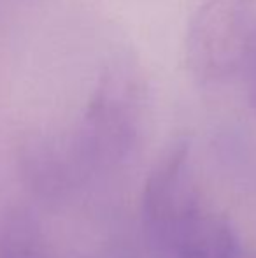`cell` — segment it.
<instances>
[{
    "label": "cell",
    "instance_id": "3957f363",
    "mask_svg": "<svg viewBox=\"0 0 256 258\" xmlns=\"http://www.w3.org/2000/svg\"><path fill=\"white\" fill-rule=\"evenodd\" d=\"M174 258H244L239 235L223 216L193 213L172 235Z\"/></svg>",
    "mask_w": 256,
    "mask_h": 258
},
{
    "label": "cell",
    "instance_id": "6da1fadb",
    "mask_svg": "<svg viewBox=\"0 0 256 258\" xmlns=\"http://www.w3.org/2000/svg\"><path fill=\"white\" fill-rule=\"evenodd\" d=\"M246 51V28L239 9L211 0L197 9L186 30V61L192 74L216 81L233 74Z\"/></svg>",
    "mask_w": 256,
    "mask_h": 258
},
{
    "label": "cell",
    "instance_id": "7a4b0ae2",
    "mask_svg": "<svg viewBox=\"0 0 256 258\" xmlns=\"http://www.w3.org/2000/svg\"><path fill=\"white\" fill-rule=\"evenodd\" d=\"M190 146L176 141L158 158L144 188V216L156 239L168 246L179 227L198 211L188 170Z\"/></svg>",
    "mask_w": 256,
    "mask_h": 258
},
{
    "label": "cell",
    "instance_id": "277c9868",
    "mask_svg": "<svg viewBox=\"0 0 256 258\" xmlns=\"http://www.w3.org/2000/svg\"><path fill=\"white\" fill-rule=\"evenodd\" d=\"M2 258H46L41 235L30 216L11 214L2 234Z\"/></svg>",
    "mask_w": 256,
    "mask_h": 258
}]
</instances>
